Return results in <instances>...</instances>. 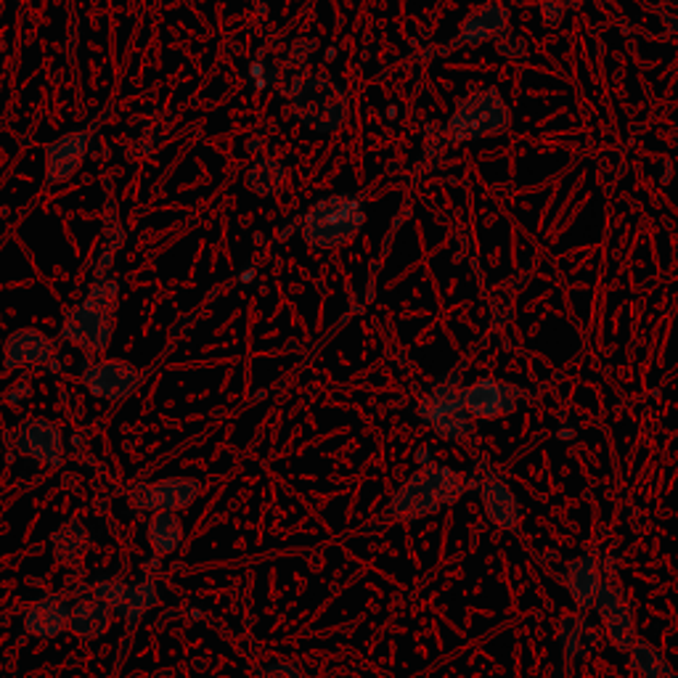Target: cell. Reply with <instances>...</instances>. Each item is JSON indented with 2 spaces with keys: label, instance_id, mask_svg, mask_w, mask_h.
<instances>
[{
  "label": "cell",
  "instance_id": "2e32d148",
  "mask_svg": "<svg viewBox=\"0 0 678 678\" xmlns=\"http://www.w3.org/2000/svg\"><path fill=\"white\" fill-rule=\"evenodd\" d=\"M147 541L156 557L175 554L184 543V523L178 512H152L147 523Z\"/></svg>",
  "mask_w": 678,
  "mask_h": 678
},
{
  "label": "cell",
  "instance_id": "4fadbf2b",
  "mask_svg": "<svg viewBox=\"0 0 678 678\" xmlns=\"http://www.w3.org/2000/svg\"><path fill=\"white\" fill-rule=\"evenodd\" d=\"M112 620H115V610H112L104 599H98L96 594H87L72 605L69 631L78 633L80 639L93 642V639H102L104 633L109 631Z\"/></svg>",
  "mask_w": 678,
  "mask_h": 678
},
{
  "label": "cell",
  "instance_id": "ffe728a7",
  "mask_svg": "<svg viewBox=\"0 0 678 678\" xmlns=\"http://www.w3.org/2000/svg\"><path fill=\"white\" fill-rule=\"evenodd\" d=\"M631 665L642 678H674L670 676L668 665H665L663 655L646 642H633L631 644Z\"/></svg>",
  "mask_w": 678,
  "mask_h": 678
},
{
  "label": "cell",
  "instance_id": "52a82bcc",
  "mask_svg": "<svg viewBox=\"0 0 678 678\" xmlns=\"http://www.w3.org/2000/svg\"><path fill=\"white\" fill-rule=\"evenodd\" d=\"M202 493L199 480L191 477H165V480L149 482V486L136 488L133 501L138 508L147 512H180L188 508Z\"/></svg>",
  "mask_w": 678,
  "mask_h": 678
},
{
  "label": "cell",
  "instance_id": "9c48e42d",
  "mask_svg": "<svg viewBox=\"0 0 678 678\" xmlns=\"http://www.w3.org/2000/svg\"><path fill=\"white\" fill-rule=\"evenodd\" d=\"M523 390L506 385L499 379H480L464 390V406L472 413V419H499L517 411Z\"/></svg>",
  "mask_w": 678,
  "mask_h": 678
},
{
  "label": "cell",
  "instance_id": "7c38bea8",
  "mask_svg": "<svg viewBox=\"0 0 678 678\" xmlns=\"http://www.w3.org/2000/svg\"><path fill=\"white\" fill-rule=\"evenodd\" d=\"M482 495V506H486L488 517H491L493 525L504 527V530H514L519 525V517H523V506H519L517 495H514L512 488L506 486L501 477H486L480 486Z\"/></svg>",
  "mask_w": 678,
  "mask_h": 678
},
{
  "label": "cell",
  "instance_id": "5b68a950",
  "mask_svg": "<svg viewBox=\"0 0 678 678\" xmlns=\"http://www.w3.org/2000/svg\"><path fill=\"white\" fill-rule=\"evenodd\" d=\"M141 369L122 358H104L91 363L83 372V385L93 398L102 400H125L141 387Z\"/></svg>",
  "mask_w": 678,
  "mask_h": 678
},
{
  "label": "cell",
  "instance_id": "d6986e66",
  "mask_svg": "<svg viewBox=\"0 0 678 678\" xmlns=\"http://www.w3.org/2000/svg\"><path fill=\"white\" fill-rule=\"evenodd\" d=\"M87 136L83 133H72L61 141H56L51 149H48V178L61 180L69 178L83 160V154L87 152Z\"/></svg>",
  "mask_w": 678,
  "mask_h": 678
},
{
  "label": "cell",
  "instance_id": "6da1fadb",
  "mask_svg": "<svg viewBox=\"0 0 678 678\" xmlns=\"http://www.w3.org/2000/svg\"><path fill=\"white\" fill-rule=\"evenodd\" d=\"M117 287L115 281H98L91 287L83 303L72 305L61 322V337L83 353H104L115 337Z\"/></svg>",
  "mask_w": 678,
  "mask_h": 678
},
{
  "label": "cell",
  "instance_id": "5bb4252c",
  "mask_svg": "<svg viewBox=\"0 0 678 678\" xmlns=\"http://www.w3.org/2000/svg\"><path fill=\"white\" fill-rule=\"evenodd\" d=\"M482 96H486V93H480V96H475L477 115H475L472 104L464 102V104H461V109H458V115L454 117V122H451V128H454V130L458 128V138L480 136V130H477V125H482V136H486V133H499V130H506V122H508V119H499V115H506L504 102H501V96H495L491 106L482 104Z\"/></svg>",
  "mask_w": 678,
  "mask_h": 678
},
{
  "label": "cell",
  "instance_id": "30bf717a",
  "mask_svg": "<svg viewBox=\"0 0 678 678\" xmlns=\"http://www.w3.org/2000/svg\"><path fill=\"white\" fill-rule=\"evenodd\" d=\"M594 607L596 612H599L607 633H610L612 644L623 652L631 650V644L636 642V626H633V615L628 610L623 594L615 586H601L594 599Z\"/></svg>",
  "mask_w": 678,
  "mask_h": 678
},
{
  "label": "cell",
  "instance_id": "44dd1931",
  "mask_svg": "<svg viewBox=\"0 0 678 678\" xmlns=\"http://www.w3.org/2000/svg\"><path fill=\"white\" fill-rule=\"evenodd\" d=\"M125 588H128V581H122V577H109V581L96 583V586L91 588V594H96L98 599H104L117 615V607L122 605V599H125Z\"/></svg>",
  "mask_w": 678,
  "mask_h": 678
},
{
  "label": "cell",
  "instance_id": "7a4b0ae2",
  "mask_svg": "<svg viewBox=\"0 0 678 678\" xmlns=\"http://www.w3.org/2000/svg\"><path fill=\"white\" fill-rule=\"evenodd\" d=\"M464 493V477L445 467H430L413 475L393 499L390 514L395 519H417L424 514H435L448 501H456Z\"/></svg>",
  "mask_w": 678,
  "mask_h": 678
},
{
  "label": "cell",
  "instance_id": "277c9868",
  "mask_svg": "<svg viewBox=\"0 0 678 678\" xmlns=\"http://www.w3.org/2000/svg\"><path fill=\"white\" fill-rule=\"evenodd\" d=\"M422 419L445 441H464L472 432V413L464 406V390L458 387V376L441 382L422 400Z\"/></svg>",
  "mask_w": 678,
  "mask_h": 678
},
{
  "label": "cell",
  "instance_id": "ba28073f",
  "mask_svg": "<svg viewBox=\"0 0 678 678\" xmlns=\"http://www.w3.org/2000/svg\"><path fill=\"white\" fill-rule=\"evenodd\" d=\"M56 339L40 329H19L3 342V366L9 372H30L51 363Z\"/></svg>",
  "mask_w": 678,
  "mask_h": 678
},
{
  "label": "cell",
  "instance_id": "e0dca14e",
  "mask_svg": "<svg viewBox=\"0 0 678 678\" xmlns=\"http://www.w3.org/2000/svg\"><path fill=\"white\" fill-rule=\"evenodd\" d=\"M568 586L570 594H573L575 605L581 610H588L594 607L596 594L601 588V575H599V564L594 562V557H577V560L570 562L568 568Z\"/></svg>",
  "mask_w": 678,
  "mask_h": 678
},
{
  "label": "cell",
  "instance_id": "3957f363",
  "mask_svg": "<svg viewBox=\"0 0 678 678\" xmlns=\"http://www.w3.org/2000/svg\"><path fill=\"white\" fill-rule=\"evenodd\" d=\"M363 225V207L353 197H331L305 215L303 236L313 247H339Z\"/></svg>",
  "mask_w": 678,
  "mask_h": 678
},
{
  "label": "cell",
  "instance_id": "9a60e30c",
  "mask_svg": "<svg viewBox=\"0 0 678 678\" xmlns=\"http://www.w3.org/2000/svg\"><path fill=\"white\" fill-rule=\"evenodd\" d=\"M87 549H91V536H87V527L80 519H67L51 536L54 560L61 568H78L85 560Z\"/></svg>",
  "mask_w": 678,
  "mask_h": 678
},
{
  "label": "cell",
  "instance_id": "ac0fdd59",
  "mask_svg": "<svg viewBox=\"0 0 678 678\" xmlns=\"http://www.w3.org/2000/svg\"><path fill=\"white\" fill-rule=\"evenodd\" d=\"M156 601H160V594H156L154 577H141V581L128 583L122 605L117 607V615L125 620V626L136 628L141 623L143 615L156 607Z\"/></svg>",
  "mask_w": 678,
  "mask_h": 678
},
{
  "label": "cell",
  "instance_id": "603a6c76",
  "mask_svg": "<svg viewBox=\"0 0 678 678\" xmlns=\"http://www.w3.org/2000/svg\"><path fill=\"white\" fill-rule=\"evenodd\" d=\"M257 678H303V674H300L297 665L292 663H268L262 665Z\"/></svg>",
  "mask_w": 678,
  "mask_h": 678
},
{
  "label": "cell",
  "instance_id": "8992f818",
  "mask_svg": "<svg viewBox=\"0 0 678 678\" xmlns=\"http://www.w3.org/2000/svg\"><path fill=\"white\" fill-rule=\"evenodd\" d=\"M16 451L40 467H59L65 461V435L48 419H27L14 432Z\"/></svg>",
  "mask_w": 678,
  "mask_h": 678
},
{
  "label": "cell",
  "instance_id": "8fae6325",
  "mask_svg": "<svg viewBox=\"0 0 678 678\" xmlns=\"http://www.w3.org/2000/svg\"><path fill=\"white\" fill-rule=\"evenodd\" d=\"M72 605L61 594H48L30 605L24 612V631L37 639H56L69 628Z\"/></svg>",
  "mask_w": 678,
  "mask_h": 678
},
{
  "label": "cell",
  "instance_id": "7402d4cb",
  "mask_svg": "<svg viewBox=\"0 0 678 678\" xmlns=\"http://www.w3.org/2000/svg\"><path fill=\"white\" fill-rule=\"evenodd\" d=\"M560 642L564 646V655L573 657L583 646V626L577 618H564L560 628Z\"/></svg>",
  "mask_w": 678,
  "mask_h": 678
}]
</instances>
